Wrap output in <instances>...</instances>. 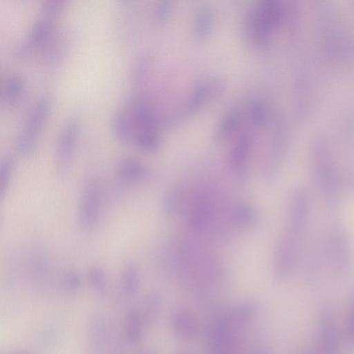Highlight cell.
I'll return each instance as SVG.
<instances>
[{
  "label": "cell",
  "instance_id": "9",
  "mask_svg": "<svg viewBox=\"0 0 354 354\" xmlns=\"http://www.w3.org/2000/svg\"><path fill=\"white\" fill-rule=\"evenodd\" d=\"M114 174L123 184L132 185L142 181L147 175L145 165L139 160L131 156L121 158L116 163Z\"/></svg>",
  "mask_w": 354,
  "mask_h": 354
},
{
  "label": "cell",
  "instance_id": "7",
  "mask_svg": "<svg viewBox=\"0 0 354 354\" xmlns=\"http://www.w3.org/2000/svg\"><path fill=\"white\" fill-rule=\"evenodd\" d=\"M253 144V136L248 128L239 132L230 151V162L234 174L239 180H245L248 174L250 154Z\"/></svg>",
  "mask_w": 354,
  "mask_h": 354
},
{
  "label": "cell",
  "instance_id": "19",
  "mask_svg": "<svg viewBox=\"0 0 354 354\" xmlns=\"http://www.w3.org/2000/svg\"><path fill=\"white\" fill-rule=\"evenodd\" d=\"M15 169V161L10 155L4 156L0 162V198L2 201L6 196L12 180Z\"/></svg>",
  "mask_w": 354,
  "mask_h": 354
},
{
  "label": "cell",
  "instance_id": "29",
  "mask_svg": "<svg viewBox=\"0 0 354 354\" xmlns=\"http://www.w3.org/2000/svg\"><path fill=\"white\" fill-rule=\"evenodd\" d=\"M142 354H155V353L151 351H145Z\"/></svg>",
  "mask_w": 354,
  "mask_h": 354
},
{
  "label": "cell",
  "instance_id": "20",
  "mask_svg": "<svg viewBox=\"0 0 354 354\" xmlns=\"http://www.w3.org/2000/svg\"><path fill=\"white\" fill-rule=\"evenodd\" d=\"M256 218L253 208L246 203H240L235 206L232 212L233 223L239 227H246L252 224Z\"/></svg>",
  "mask_w": 354,
  "mask_h": 354
},
{
  "label": "cell",
  "instance_id": "10",
  "mask_svg": "<svg viewBox=\"0 0 354 354\" xmlns=\"http://www.w3.org/2000/svg\"><path fill=\"white\" fill-rule=\"evenodd\" d=\"M245 124L243 108H231L220 120L215 132L218 141H225L239 133Z\"/></svg>",
  "mask_w": 354,
  "mask_h": 354
},
{
  "label": "cell",
  "instance_id": "24",
  "mask_svg": "<svg viewBox=\"0 0 354 354\" xmlns=\"http://www.w3.org/2000/svg\"><path fill=\"white\" fill-rule=\"evenodd\" d=\"M81 283L80 275L74 270H69L63 275L62 283L64 288L68 291H76L81 286Z\"/></svg>",
  "mask_w": 354,
  "mask_h": 354
},
{
  "label": "cell",
  "instance_id": "8",
  "mask_svg": "<svg viewBox=\"0 0 354 354\" xmlns=\"http://www.w3.org/2000/svg\"><path fill=\"white\" fill-rule=\"evenodd\" d=\"M224 88L223 81L215 77H205L198 82L188 97L186 110L193 113L216 97Z\"/></svg>",
  "mask_w": 354,
  "mask_h": 354
},
{
  "label": "cell",
  "instance_id": "2",
  "mask_svg": "<svg viewBox=\"0 0 354 354\" xmlns=\"http://www.w3.org/2000/svg\"><path fill=\"white\" fill-rule=\"evenodd\" d=\"M283 15L281 3L277 0H261L248 10L244 20V32L253 46H267Z\"/></svg>",
  "mask_w": 354,
  "mask_h": 354
},
{
  "label": "cell",
  "instance_id": "1",
  "mask_svg": "<svg viewBox=\"0 0 354 354\" xmlns=\"http://www.w3.org/2000/svg\"><path fill=\"white\" fill-rule=\"evenodd\" d=\"M311 174L323 201L328 207L335 206L343 189L347 188V171L339 166L327 151L321 149L317 150L313 156Z\"/></svg>",
  "mask_w": 354,
  "mask_h": 354
},
{
  "label": "cell",
  "instance_id": "13",
  "mask_svg": "<svg viewBox=\"0 0 354 354\" xmlns=\"http://www.w3.org/2000/svg\"><path fill=\"white\" fill-rule=\"evenodd\" d=\"M212 211L210 198L203 194L194 203L190 212L189 225L190 228L199 232L206 228L209 222Z\"/></svg>",
  "mask_w": 354,
  "mask_h": 354
},
{
  "label": "cell",
  "instance_id": "5",
  "mask_svg": "<svg viewBox=\"0 0 354 354\" xmlns=\"http://www.w3.org/2000/svg\"><path fill=\"white\" fill-rule=\"evenodd\" d=\"M81 127L79 115L68 117L62 124L55 151V173L59 179H64L69 173L73 162Z\"/></svg>",
  "mask_w": 354,
  "mask_h": 354
},
{
  "label": "cell",
  "instance_id": "4",
  "mask_svg": "<svg viewBox=\"0 0 354 354\" xmlns=\"http://www.w3.org/2000/svg\"><path fill=\"white\" fill-rule=\"evenodd\" d=\"M321 241L317 248L320 266L337 272L347 270L351 263V248L345 230L333 225Z\"/></svg>",
  "mask_w": 354,
  "mask_h": 354
},
{
  "label": "cell",
  "instance_id": "27",
  "mask_svg": "<svg viewBox=\"0 0 354 354\" xmlns=\"http://www.w3.org/2000/svg\"><path fill=\"white\" fill-rule=\"evenodd\" d=\"M161 298L157 295L150 296L146 302V310L149 316H155L160 308Z\"/></svg>",
  "mask_w": 354,
  "mask_h": 354
},
{
  "label": "cell",
  "instance_id": "18",
  "mask_svg": "<svg viewBox=\"0 0 354 354\" xmlns=\"http://www.w3.org/2000/svg\"><path fill=\"white\" fill-rule=\"evenodd\" d=\"M120 288L127 296L135 295L139 288L140 275L137 267L133 263H127L122 269L120 278Z\"/></svg>",
  "mask_w": 354,
  "mask_h": 354
},
{
  "label": "cell",
  "instance_id": "15",
  "mask_svg": "<svg viewBox=\"0 0 354 354\" xmlns=\"http://www.w3.org/2000/svg\"><path fill=\"white\" fill-rule=\"evenodd\" d=\"M143 331V317L136 308L129 309L124 318V335L130 345L137 344L141 339Z\"/></svg>",
  "mask_w": 354,
  "mask_h": 354
},
{
  "label": "cell",
  "instance_id": "28",
  "mask_svg": "<svg viewBox=\"0 0 354 354\" xmlns=\"http://www.w3.org/2000/svg\"><path fill=\"white\" fill-rule=\"evenodd\" d=\"M254 354H268V353L265 348H259Z\"/></svg>",
  "mask_w": 354,
  "mask_h": 354
},
{
  "label": "cell",
  "instance_id": "11",
  "mask_svg": "<svg viewBox=\"0 0 354 354\" xmlns=\"http://www.w3.org/2000/svg\"><path fill=\"white\" fill-rule=\"evenodd\" d=\"M170 323L175 335L183 339H190L198 332V321L188 310L178 308L174 310Z\"/></svg>",
  "mask_w": 354,
  "mask_h": 354
},
{
  "label": "cell",
  "instance_id": "26",
  "mask_svg": "<svg viewBox=\"0 0 354 354\" xmlns=\"http://www.w3.org/2000/svg\"><path fill=\"white\" fill-rule=\"evenodd\" d=\"M171 11V3L168 1H159L153 10V19L155 22L161 23L164 21Z\"/></svg>",
  "mask_w": 354,
  "mask_h": 354
},
{
  "label": "cell",
  "instance_id": "22",
  "mask_svg": "<svg viewBox=\"0 0 354 354\" xmlns=\"http://www.w3.org/2000/svg\"><path fill=\"white\" fill-rule=\"evenodd\" d=\"M182 197V188L179 185L174 186L167 193L164 198V210L168 215L174 214L180 204Z\"/></svg>",
  "mask_w": 354,
  "mask_h": 354
},
{
  "label": "cell",
  "instance_id": "3",
  "mask_svg": "<svg viewBox=\"0 0 354 354\" xmlns=\"http://www.w3.org/2000/svg\"><path fill=\"white\" fill-rule=\"evenodd\" d=\"M52 106L53 97L48 93L40 95L32 104L14 140V149L19 156L29 157L36 151Z\"/></svg>",
  "mask_w": 354,
  "mask_h": 354
},
{
  "label": "cell",
  "instance_id": "17",
  "mask_svg": "<svg viewBox=\"0 0 354 354\" xmlns=\"http://www.w3.org/2000/svg\"><path fill=\"white\" fill-rule=\"evenodd\" d=\"M213 13L207 6H201L196 11L194 21V34L195 37L203 39L211 32L213 26Z\"/></svg>",
  "mask_w": 354,
  "mask_h": 354
},
{
  "label": "cell",
  "instance_id": "25",
  "mask_svg": "<svg viewBox=\"0 0 354 354\" xmlns=\"http://www.w3.org/2000/svg\"><path fill=\"white\" fill-rule=\"evenodd\" d=\"M147 66H149L148 61L146 58H141L135 65L132 75V82L139 86L143 82L147 73Z\"/></svg>",
  "mask_w": 354,
  "mask_h": 354
},
{
  "label": "cell",
  "instance_id": "6",
  "mask_svg": "<svg viewBox=\"0 0 354 354\" xmlns=\"http://www.w3.org/2000/svg\"><path fill=\"white\" fill-rule=\"evenodd\" d=\"M102 185L95 176L88 178L80 192L77 220L84 230L92 229L97 223L102 207Z\"/></svg>",
  "mask_w": 354,
  "mask_h": 354
},
{
  "label": "cell",
  "instance_id": "16",
  "mask_svg": "<svg viewBox=\"0 0 354 354\" xmlns=\"http://www.w3.org/2000/svg\"><path fill=\"white\" fill-rule=\"evenodd\" d=\"M257 309L254 304L246 301L234 306L227 311V314L233 325L237 328H241L254 319Z\"/></svg>",
  "mask_w": 354,
  "mask_h": 354
},
{
  "label": "cell",
  "instance_id": "21",
  "mask_svg": "<svg viewBox=\"0 0 354 354\" xmlns=\"http://www.w3.org/2000/svg\"><path fill=\"white\" fill-rule=\"evenodd\" d=\"M87 280L90 286L97 292H104L108 286V275L100 265L91 267L87 272Z\"/></svg>",
  "mask_w": 354,
  "mask_h": 354
},
{
  "label": "cell",
  "instance_id": "30",
  "mask_svg": "<svg viewBox=\"0 0 354 354\" xmlns=\"http://www.w3.org/2000/svg\"><path fill=\"white\" fill-rule=\"evenodd\" d=\"M14 354H29V353L27 352H18V353H15Z\"/></svg>",
  "mask_w": 354,
  "mask_h": 354
},
{
  "label": "cell",
  "instance_id": "23",
  "mask_svg": "<svg viewBox=\"0 0 354 354\" xmlns=\"http://www.w3.org/2000/svg\"><path fill=\"white\" fill-rule=\"evenodd\" d=\"M65 5V0H46L41 6L40 12L56 19L63 11Z\"/></svg>",
  "mask_w": 354,
  "mask_h": 354
},
{
  "label": "cell",
  "instance_id": "12",
  "mask_svg": "<svg viewBox=\"0 0 354 354\" xmlns=\"http://www.w3.org/2000/svg\"><path fill=\"white\" fill-rule=\"evenodd\" d=\"M112 131L115 137L122 143L132 142L133 125L132 118L127 106L118 107L111 120Z\"/></svg>",
  "mask_w": 354,
  "mask_h": 354
},
{
  "label": "cell",
  "instance_id": "14",
  "mask_svg": "<svg viewBox=\"0 0 354 354\" xmlns=\"http://www.w3.org/2000/svg\"><path fill=\"white\" fill-rule=\"evenodd\" d=\"M25 90V80L17 73H11L3 78L1 85V100L8 105L16 104Z\"/></svg>",
  "mask_w": 354,
  "mask_h": 354
}]
</instances>
